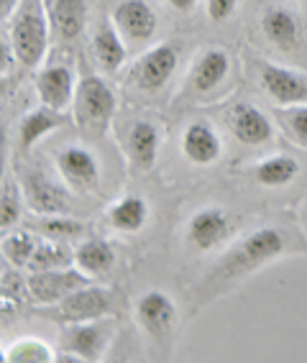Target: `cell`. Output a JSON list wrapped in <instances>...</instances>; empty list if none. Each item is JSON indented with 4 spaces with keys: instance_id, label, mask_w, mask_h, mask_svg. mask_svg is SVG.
I'll return each instance as SVG.
<instances>
[{
    "instance_id": "obj_1",
    "label": "cell",
    "mask_w": 307,
    "mask_h": 363,
    "mask_svg": "<svg viewBox=\"0 0 307 363\" xmlns=\"http://www.w3.org/2000/svg\"><path fill=\"white\" fill-rule=\"evenodd\" d=\"M6 23L16 62L28 69L39 67L49 52V36H52V21L44 0H21L16 13Z\"/></svg>"
},
{
    "instance_id": "obj_2",
    "label": "cell",
    "mask_w": 307,
    "mask_h": 363,
    "mask_svg": "<svg viewBox=\"0 0 307 363\" xmlns=\"http://www.w3.org/2000/svg\"><path fill=\"white\" fill-rule=\"evenodd\" d=\"M116 92L103 77L98 74H82L74 92L72 116L74 123L92 136H103L116 113Z\"/></svg>"
},
{
    "instance_id": "obj_3",
    "label": "cell",
    "mask_w": 307,
    "mask_h": 363,
    "mask_svg": "<svg viewBox=\"0 0 307 363\" xmlns=\"http://www.w3.org/2000/svg\"><path fill=\"white\" fill-rule=\"evenodd\" d=\"M113 333H116V323L111 318L65 325V330L59 335V350L77 356L79 363H98L108 353Z\"/></svg>"
},
{
    "instance_id": "obj_4",
    "label": "cell",
    "mask_w": 307,
    "mask_h": 363,
    "mask_svg": "<svg viewBox=\"0 0 307 363\" xmlns=\"http://www.w3.org/2000/svg\"><path fill=\"white\" fill-rule=\"evenodd\" d=\"M284 251H287V238L277 228H259L235 246V251L225 259V269L230 274L256 272L259 266L284 256Z\"/></svg>"
},
{
    "instance_id": "obj_5",
    "label": "cell",
    "mask_w": 307,
    "mask_h": 363,
    "mask_svg": "<svg viewBox=\"0 0 307 363\" xmlns=\"http://www.w3.org/2000/svg\"><path fill=\"white\" fill-rule=\"evenodd\" d=\"M136 323L154 343H169L177 330V305L162 289H146L136 299Z\"/></svg>"
},
{
    "instance_id": "obj_6",
    "label": "cell",
    "mask_w": 307,
    "mask_h": 363,
    "mask_svg": "<svg viewBox=\"0 0 307 363\" xmlns=\"http://www.w3.org/2000/svg\"><path fill=\"white\" fill-rule=\"evenodd\" d=\"M92 284V277H87L77 266L67 269H49V272H28V299L36 305H59L79 286Z\"/></svg>"
},
{
    "instance_id": "obj_7",
    "label": "cell",
    "mask_w": 307,
    "mask_h": 363,
    "mask_svg": "<svg viewBox=\"0 0 307 363\" xmlns=\"http://www.w3.org/2000/svg\"><path fill=\"white\" fill-rule=\"evenodd\" d=\"M113 312V294L98 284L79 286L67 299H62L54 312V320L65 325L72 323H90V320L111 318Z\"/></svg>"
},
{
    "instance_id": "obj_8",
    "label": "cell",
    "mask_w": 307,
    "mask_h": 363,
    "mask_svg": "<svg viewBox=\"0 0 307 363\" xmlns=\"http://www.w3.org/2000/svg\"><path fill=\"white\" fill-rule=\"evenodd\" d=\"M179 46L172 41H162V44L151 46L144 57L138 59L133 67L131 79L136 82L138 90L144 92H159L164 84L169 82L172 74L177 72L179 65Z\"/></svg>"
},
{
    "instance_id": "obj_9",
    "label": "cell",
    "mask_w": 307,
    "mask_h": 363,
    "mask_svg": "<svg viewBox=\"0 0 307 363\" xmlns=\"http://www.w3.org/2000/svg\"><path fill=\"white\" fill-rule=\"evenodd\" d=\"M113 23L125 44L133 49L149 44L159 28L157 11L151 8L149 0H121L113 11Z\"/></svg>"
},
{
    "instance_id": "obj_10",
    "label": "cell",
    "mask_w": 307,
    "mask_h": 363,
    "mask_svg": "<svg viewBox=\"0 0 307 363\" xmlns=\"http://www.w3.org/2000/svg\"><path fill=\"white\" fill-rule=\"evenodd\" d=\"M259 82L262 90L274 100L279 108L289 105H307V74L287 67L262 62L259 67Z\"/></svg>"
},
{
    "instance_id": "obj_11",
    "label": "cell",
    "mask_w": 307,
    "mask_h": 363,
    "mask_svg": "<svg viewBox=\"0 0 307 363\" xmlns=\"http://www.w3.org/2000/svg\"><path fill=\"white\" fill-rule=\"evenodd\" d=\"M57 169L67 187L74 192H95L100 184V162L98 156L82 143H72L57 154Z\"/></svg>"
},
{
    "instance_id": "obj_12",
    "label": "cell",
    "mask_w": 307,
    "mask_h": 363,
    "mask_svg": "<svg viewBox=\"0 0 307 363\" xmlns=\"http://www.w3.org/2000/svg\"><path fill=\"white\" fill-rule=\"evenodd\" d=\"M21 189H23L26 205L36 215H67L72 210L69 192L41 172H26L21 179Z\"/></svg>"
},
{
    "instance_id": "obj_13",
    "label": "cell",
    "mask_w": 307,
    "mask_h": 363,
    "mask_svg": "<svg viewBox=\"0 0 307 363\" xmlns=\"http://www.w3.org/2000/svg\"><path fill=\"white\" fill-rule=\"evenodd\" d=\"M77 82V74L69 65H49L36 74V95L41 105L67 113L74 103Z\"/></svg>"
},
{
    "instance_id": "obj_14",
    "label": "cell",
    "mask_w": 307,
    "mask_h": 363,
    "mask_svg": "<svg viewBox=\"0 0 307 363\" xmlns=\"http://www.w3.org/2000/svg\"><path fill=\"white\" fill-rule=\"evenodd\" d=\"M230 235V215L221 205H205L187 223V243L197 251H213Z\"/></svg>"
},
{
    "instance_id": "obj_15",
    "label": "cell",
    "mask_w": 307,
    "mask_h": 363,
    "mask_svg": "<svg viewBox=\"0 0 307 363\" xmlns=\"http://www.w3.org/2000/svg\"><path fill=\"white\" fill-rule=\"evenodd\" d=\"M182 156L192 167H213V164L221 162L223 156V141L221 133H218L208 121H195L187 128L182 130Z\"/></svg>"
},
{
    "instance_id": "obj_16",
    "label": "cell",
    "mask_w": 307,
    "mask_h": 363,
    "mask_svg": "<svg viewBox=\"0 0 307 363\" xmlns=\"http://www.w3.org/2000/svg\"><path fill=\"white\" fill-rule=\"evenodd\" d=\"M228 125L230 133H233L243 146H264L274 138V123L272 118L256 108L251 103H238L230 108L228 113Z\"/></svg>"
},
{
    "instance_id": "obj_17",
    "label": "cell",
    "mask_w": 307,
    "mask_h": 363,
    "mask_svg": "<svg viewBox=\"0 0 307 363\" xmlns=\"http://www.w3.org/2000/svg\"><path fill=\"white\" fill-rule=\"evenodd\" d=\"M230 74V54L221 46H210L200 57L195 59V65L190 69V87L195 92H213L218 90Z\"/></svg>"
},
{
    "instance_id": "obj_18",
    "label": "cell",
    "mask_w": 307,
    "mask_h": 363,
    "mask_svg": "<svg viewBox=\"0 0 307 363\" xmlns=\"http://www.w3.org/2000/svg\"><path fill=\"white\" fill-rule=\"evenodd\" d=\"M52 31L59 41H77L87 26V0H49L46 3Z\"/></svg>"
},
{
    "instance_id": "obj_19",
    "label": "cell",
    "mask_w": 307,
    "mask_h": 363,
    "mask_svg": "<svg viewBox=\"0 0 307 363\" xmlns=\"http://www.w3.org/2000/svg\"><path fill=\"white\" fill-rule=\"evenodd\" d=\"M262 33L281 52H292L300 44V21L287 8H267L262 16Z\"/></svg>"
},
{
    "instance_id": "obj_20",
    "label": "cell",
    "mask_w": 307,
    "mask_h": 363,
    "mask_svg": "<svg viewBox=\"0 0 307 363\" xmlns=\"http://www.w3.org/2000/svg\"><path fill=\"white\" fill-rule=\"evenodd\" d=\"M92 52H95V59H98V65L103 67L105 72H118L125 65V59H128V44H125L123 36L118 33L113 21L100 23L98 31L92 33Z\"/></svg>"
},
{
    "instance_id": "obj_21",
    "label": "cell",
    "mask_w": 307,
    "mask_h": 363,
    "mask_svg": "<svg viewBox=\"0 0 307 363\" xmlns=\"http://www.w3.org/2000/svg\"><path fill=\"white\" fill-rule=\"evenodd\" d=\"M159 149H162V130L151 121H136L128 133V154H131L133 164L138 169L149 172L159 159Z\"/></svg>"
},
{
    "instance_id": "obj_22",
    "label": "cell",
    "mask_w": 307,
    "mask_h": 363,
    "mask_svg": "<svg viewBox=\"0 0 307 363\" xmlns=\"http://www.w3.org/2000/svg\"><path fill=\"white\" fill-rule=\"evenodd\" d=\"M65 123H67V113L52 111V108L41 105V108H36V111L26 113L23 121L18 123V146L23 151L31 149V146H36L41 138L54 133L57 128H62Z\"/></svg>"
},
{
    "instance_id": "obj_23",
    "label": "cell",
    "mask_w": 307,
    "mask_h": 363,
    "mask_svg": "<svg viewBox=\"0 0 307 363\" xmlns=\"http://www.w3.org/2000/svg\"><path fill=\"white\" fill-rule=\"evenodd\" d=\"M108 223L113 230L125 235H133L138 230H144L149 223V202L141 195H125L118 202H113V208L108 210Z\"/></svg>"
},
{
    "instance_id": "obj_24",
    "label": "cell",
    "mask_w": 307,
    "mask_h": 363,
    "mask_svg": "<svg viewBox=\"0 0 307 363\" xmlns=\"http://www.w3.org/2000/svg\"><path fill=\"white\" fill-rule=\"evenodd\" d=\"M113 264H116V251H113L111 243L103 238L82 240V243L74 248V266L82 269L92 279H100L105 274H111Z\"/></svg>"
},
{
    "instance_id": "obj_25",
    "label": "cell",
    "mask_w": 307,
    "mask_h": 363,
    "mask_svg": "<svg viewBox=\"0 0 307 363\" xmlns=\"http://www.w3.org/2000/svg\"><path fill=\"white\" fill-rule=\"evenodd\" d=\"M297 174H300V164L287 154L269 156V159L256 164L254 169V177L262 187H287L297 179Z\"/></svg>"
},
{
    "instance_id": "obj_26",
    "label": "cell",
    "mask_w": 307,
    "mask_h": 363,
    "mask_svg": "<svg viewBox=\"0 0 307 363\" xmlns=\"http://www.w3.org/2000/svg\"><path fill=\"white\" fill-rule=\"evenodd\" d=\"M67 266H74V248L67 246L65 240L46 238L39 240L28 272H49V269H67Z\"/></svg>"
},
{
    "instance_id": "obj_27",
    "label": "cell",
    "mask_w": 307,
    "mask_h": 363,
    "mask_svg": "<svg viewBox=\"0 0 307 363\" xmlns=\"http://www.w3.org/2000/svg\"><path fill=\"white\" fill-rule=\"evenodd\" d=\"M6 363H52L57 361V353L52 345H46L39 337H18L16 343H11L3 353Z\"/></svg>"
},
{
    "instance_id": "obj_28",
    "label": "cell",
    "mask_w": 307,
    "mask_h": 363,
    "mask_svg": "<svg viewBox=\"0 0 307 363\" xmlns=\"http://www.w3.org/2000/svg\"><path fill=\"white\" fill-rule=\"evenodd\" d=\"M39 246V238L33 233H3V259L11 266L18 269H28L33 253Z\"/></svg>"
},
{
    "instance_id": "obj_29",
    "label": "cell",
    "mask_w": 307,
    "mask_h": 363,
    "mask_svg": "<svg viewBox=\"0 0 307 363\" xmlns=\"http://www.w3.org/2000/svg\"><path fill=\"white\" fill-rule=\"evenodd\" d=\"M33 228H36V233L54 240H72L85 233V223L72 220L67 215H41L39 220L33 223Z\"/></svg>"
},
{
    "instance_id": "obj_30",
    "label": "cell",
    "mask_w": 307,
    "mask_h": 363,
    "mask_svg": "<svg viewBox=\"0 0 307 363\" xmlns=\"http://www.w3.org/2000/svg\"><path fill=\"white\" fill-rule=\"evenodd\" d=\"M281 123V130L289 136V141L307 149V105H289V108H279L277 113Z\"/></svg>"
},
{
    "instance_id": "obj_31",
    "label": "cell",
    "mask_w": 307,
    "mask_h": 363,
    "mask_svg": "<svg viewBox=\"0 0 307 363\" xmlns=\"http://www.w3.org/2000/svg\"><path fill=\"white\" fill-rule=\"evenodd\" d=\"M21 192L23 189L16 182H3V195H0V228H3V233H8L21 220V208H23Z\"/></svg>"
},
{
    "instance_id": "obj_32",
    "label": "cell",
    "mask_w": 307,
    "mask_h": 363,
    "mask_svg": "<svg viewBox=\"0 0 307 363\" xmlns=\"http://www.w3.org/2000/svg\"><path fill=\"white\" fill-rule=\"evenodd\" d=\"M16 269H18V266H13V269H3L0 289H3V302L11 299L13 305H18V302H23V299L28 297V279H23Z\"/></svg>"
},
{
    "instance_id": "obj_33",
    "label": "cell",
    "mask_w": 307,
    "mask_h": 363,
    "mask_svg": "<svg viewBox=\"0 0 307 363\" xmlns=\"http://www.w3.org/2000/svg\"><path fill=\"white\" fill-rule=\"evenodd\" d=\"M205 8H208V18L223 23L235 13L238 8V0H205Z\"/></svg>"
},
{
    "instance_id": "obj_34",
    "label": "cell",
    "mask_w": 307,
    "mask_h": 363,
    "mask_svg": "<svg viewBox=\"0 0 307 363\" xmlns=\"http://www.w3.org/2000/svg\"><path fill=\"white\" fill-rule=\"evenodd\" d=\"M18 3H21V0H0V18H3V23H6V21L16 13Z\"/></svg>"
},
{
    "instance_id": "obj_35",
    "label": "cell",
    "mask_w": 307,
    "mask_h": 363,
    "mask_svg": "<svg viewBox=\"0 0 307 363\" xmlns=\"http://www.w3.org/2000/svg\"><path fill=\"white\" fill-rule=\"evenodd\" d=\"M197 0H167V6L174 8L177 13H190L192 8H195Z\"/></svg>"
}]
</instances>
